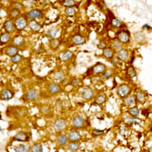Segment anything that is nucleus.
Here are the masks:
<instances>
[{"instance_id":"nucleus-36","label":"nucleus","mask_w":152,"mask_h":152,"mask_svg":"<svg viewBox=\"0 0 152 152\" xmlns=\"http://www.w3.org/2000/svg\"><path fill=\"white\" fill-rule=\"evenodd\" d=\"M59 40H56V39H53L50 41V46L51 48L56 49V47H59Z\"/></svg>"},{"instance_id":"nucleus-20","label":"nucleus","mask_w":152,"mask_h":152,"mask_svg":"<svg viewBox=\"0 0 152 152\" xmlns=\"http://www.w3.org/2000/svg\"><path fill=\"white\" fill-rule=\"evenodd\" d=\"M28 26H29V28L34 31H40V28H41V26H40V24H38L35 20H31L29 22V24H28Z\"/></svg>"},{"instance_id":"nucleus-31","label":"nucleus","mask_w":152,"mask_h":152,"mask_svg":"<svg viewBox=\"0 0 152 152\" xmlns=\"http://www.w3.org/2000/svg\"><path fill=\"white\" fill-rule=\"evenodd\" d=\"M76 9L75 7H67L65 10V12H66V15L67 16H73L75 15V13L76 12Z\"/></svg>"},{"instance_id":"nucleus-23","label":"nucleus","mask_w":152,"mask_h":152,"mask_svg":"<svg viewBox=\"0 0 152 152\" xmlns=\"http://www.w3.org/2000/svg\"><path fill=\"white\" fill-rule=\"evenodd\" d=\"M10 40V34L8 33H2L0 35V44H5Z\"/></svg>"},{"instance_id":"nucleus-12","label":"nucleus","mask_w":152,"mask_h":152,"mask_svg":"<svg viewBox=\"0 0 152 152\" xmlns=\"http://www.w3.org/2000/svg\"><path fill=\"white\" fill-rule=\"evenodd\" d=\"M92 71H93L94 72L97 73V74L104 73V72L106 71L105 65L103 64V63H100V62H98V63H97V64L92 68Z\"/></svg>"},{"instance_id":"nucleus-43","label":"nucleus","mask_w":152,"mask_h":152,"mask_svg":"<svg viewBox=\"0 0 152 152\" xmlns=\"http://www.w3.org/2000/svg\"><path fill=\"white\" fill-rule=\"evenodd\" d=\"M20 13V11L17 10V9H14L12 11V12H11V15L12 16V17H15V16H17Z\"/></svg>"},{"instance_id":"nucleus-34","label":"nucleus","mask_w":152,"mask_h":152,"mask_svg":"<svg viewBox=\"0 0 152 152\" xmlns=\"http://www.w3.org/2000/svg\"><path fill=\"white\" fill-rule=\"evenodd\" d=\"M129 113L133 117H136L139 115V110L137 108V107H132L129 110Z\"/></svg>"},{"instance_id":"nucleus-29","label":"nucleus","mask_w":152,"mask_h":152,"mask_svg":"<svg viewBox=\"0 0 152 152\" xmlns=\"http://www.w3.org/2000/svg\"><path fill=\"white\" fill-rule=\"evenodd\" d=\"M68 148L71 151H78L79 149V145H78V143H76V142H70L68 145Z\"/></svg>"},{"instance_id":"nucleus-19","label":"nucleus","mask_w":152,"mask_h":152,"mask_svg":"<svg viewBox=\"0 0 152 152\" xmlns=\"http://www.w3.org/2000/svg\"><path fill=\"white\" fill-rule=\"evenodd\" d=\"M72 41L76 45H80V44H82V43H85V37H83L81 35L76 34L72 37Z\"/></svg>"},{"instance_id":"nucleus-35","label":"nucleus","mask_w":152,"mask_h":152,"mask_svg":"<svg viewBox=\"0 0 152 152\" xmlns=\"http://www.w3.org/2000/svg\"><path fill=\"white\" fill-rule=\"evenodd\" d=\"M23 59H24V57H23L22 56L18 55L17 54V55L12 56V58H11V60H12V62H14V63H18V62H21V61L23 60Z\"/></svg>"},{"instance_id":"nucleus-32","label":"nucleus","mask_w":152,"mask_h":152,"mask_svg":"<svg viewBox=\"0 0 152 152\" xmlns=\"http://www.w3.org/2000/svg\"><path fill=\"white\" fill-rule=\"evenodd\" d=\"M127 75L129 77V78H134L135 75H136V72H135V69L132 66H130L128 69H127Z\"/></svg>"},{"instance_id":"nucleus-39","label":"nucleus","mask_w":152,"mask_h":152,"mask_svg":"<svg viewBox=\"0 0 152 152\" xmlns=\"http://www.w3.org/2000/svg\"><path fill=\"white\" fill-rule=\"evenodd\" d=\"M112 76V72H111L110 71H109V70H107V71H105L104 73H103L102 75V78L103 79H108V78H110Z\"/></svg>"},{"instance_id":"nucleus-33","label":"nucleus","mask_w":152,"mask_h":152,"mask_svg":"<svg viewBox=\"0 0 152 152\" xmlns=\"http://www.w3.org/2000/svg\"><path fill=\"white\" fill-rule=\"evenodd\" d=\"M136 99L138 102H144L145 100V94L142 91H138L136 93Z\"/></svg>"},{"instance_id":"nucleus-9","label":"nucleus","mask_w":152,"mask_h":152,"mask_svg":"<svg viewBox=\"0 0 152 152\" xmlns=\"http://www.w3.org/2000/svg\"><path fill=\"white\" fill-rule=\"evenodd\" d=\"M117 56L118 59L119 60L123 61V62H125L127 59H129V51L126 49H121L119 50L117 53Z\"/></svg>"},{"instance_id":"nucleus-14","label":"nucleus","mask_w":152,"mask_h":152,"mask_svg":"<svg viewBox=\"0 0 152 152\" xmlns=\"http://www.w3.org/2000/svg\"><path fill=\"white\" fill-rule=\"evenodd\" d=\"M42 15V12L38 9H34V10H31V12H28V18L31 19V20H34V19L40 17Z\"/></svg>"},{"instance_id":"nucleus-3","label":"nucleus","mask_w":152,"mask_h":152,"mask_svg":"<svg viewBox=\"0 0 152 152\" xmlns=\"http://www.w3.org/2000/svg\"><path fill=\"white\" fill-rule=\"evenodd\" d=\"M117 40L120 43H127L130 40V34L128 31H121L118 33L117 34Z\"/></svg>"},{"instance_id":"nucleus-49","label":"nucleus","mask_w":152,"mask_h":152,"mask_svg":"<svg viewBox=\"0 0 152 152\" xmlns=\"http://www.w3.org/2000/svg\"><path fill=\"white\" fill-rule=\"evenodd\" d=\"M1 130H2V128H1V127H0V131H1Z\"/></svg>"},{"instance_id":"nucleus-26","label":"nucleus","mask_w":152,"mask_h":152,"mask_svg":"<svg viewBox=\"0 0 152 152\" xmlns=\"http://www.w3.org/2000/svg\"><path fill=\"white\" fill-rule=\"evenodd\" d=\"M43 145L40 143L35 144V145H32L31 148V152H43Z\"/></svg>"},{"instance_id":"nucleus-42","label":"nucleus","mask_w":152,"mask_h":152,"mask_svg":"<svg viewBox=\"0 0 152 152\" xmlns=\"http://www.w3.org/2000/svg\"><path fill=\"white\" fill-rule=\"evenodd\" d=\"M41 112L44 114L48 113L50 112V108H49L48 106H43V107H42Z\"/></svg>"},{"instance_id":"nucleus-21","label":"nucleus","mask_w":152,"mask_h":152,"mask_svg":"<svg viewBox=\"0 0 152 152\" xmlns=\"http://www.w3.org/2000/svg\"><path fill=\"white\" fill-rule=\"evenodd\" d=\"M103 56L106 59H111L113 56V50L111 47H106L103 51Z\"/></svg>"},{"instance_id":"nucleus-15","label":"nucleus","mask_w":152,"mask_h":152,"mask_svg":"<svg viewBox=\"0 0 152 152\" xmlns=\"http://www.w3.org/2000/svg\"><path fill=\"white\" fill-rule=\"evenodd\" d=\"M3 28L6 31V32H7L8 34L12 33V31H14L15 29L14 24H13L12 21H11V20H8V21H6L5 23H4Z\"/></svg>"},{"instance_id":"nucleus-25","label":"nucleus","mask_w":152,"mask_h":152,"mask_svg":"<svg viewBox=\"0 0 152 152\" xmlns=\"http://www.w3.org/2000/svg\"><path fill=\"white\" fill-rule=\"evenodd\" d=\"M73 56V53L72 52V51H69V50H68V51H66V52H64L61 55V59H62V61H67L69 60V59H70Z\"/></svg>"},{"instance_id":"nucleus-28","label":"nucleus","mask_w":152,"mask_h":152,"mask_svg":"<svg viewBox=\"0 0 152 152\" xmlns=\"http://www.w3.org/2000/svg\"><path fill=\"white\" fill-rule=\"evenodd\" d=\"M59 34V31L57 29H55V28H53V29H50V31L47 32V37L50 38H55Z\"/></svg>"},{"instance_id":"nucleus-13","label":"nucleus","mask_w":152,"mask_h":152,"mask_svg":"<svg viewBox=\"0 0 152 152\" xmlns=\"http://www.w3.org/2000/svg\"><path fill=\"white\" fill-rule=\"evenodd\" d=\"M48 91L50 94H56L61 91V87L59 85L55 83L50 84L48 87Z\"/></svg>"},{"instance_id":"nucleus-27","label":"nucleus","mask_w":152,"mask_h":152,"mask_svg":"<svg viewBox=\"0 0 152 152\" xmlns=\"http://www.w3.org/2000/svg\"><path fill=\"white\" fill-rule=\"evenodd\" d=\"M106 95L104 93H100L99 94V95L96 98V100H95V103L97 104H103L106 101Z\"/></svg>"},{"instance_id":"nucleus-10","label":"nucleus","mask_w":152,"mask_h":152,"mask_svg":"<svg viewBox=\"0 0 152 152\" xmlns=\"http://www.w3.org/2000/svg\"><path fill=\"white\" fill-rule=\"evenodd\" d=\"M81 135L78 131H72L68 135V139L71 142H77L81 139Z\"/></svg>"},{"instance_id":"nucleus-45","label":"nucleus","mask_w":152,"mask_h":152,"mask_svg":"<svg viewBox=\"0 0 152 152\" xmlns=\"http://www.w3.org/2000/svg\"><path fill=\"white\" fill-rule=\"evenodd\" d=\"M14 7H15V9L20 11V9H22L23 5H21V3H18V2H15V4H14Z\"/></svg>"},{"instance_id":"nucleus-22","label":"nucleus","mask_w":152,"mask_h":152,"mask_svg":"<svg viewBox=\"0 0 152 152\" xmlns=\"http://www.w3.org/2000/svg\"><path fill=\"white\" fill-rule=\"evenodd\" d=\"M124 103L128 107L134 105L135 104V99H134L133 95H127L126 97H124Z\"/></svg>"},{"instance_id":"nucleus-47","label":"nucleus","mask_w":152,"mask_h":152,"mask_svg":"<svg viewBox=\"0 0 152 152\" xmlns=\"http://www.w3.org/2000/svg\"><path fill=\"white\" fill-rule=\"evenodd\" d=\"M151 29V26L150 25H148V24H145L144 26H142V29Z\"/></svg>"},{"instance_id":"nucleus-6","label":"nucleus","mask_w":152,"mask_h":152,"mask_svg":"<svg viewBox=\"0 0 152 152\" xmlns=\"http://www.w3.org/2000/svg\"><path fill=\"white\" fill-rule=\"evenodd\" d=\"M130 92L129 87L127 85H122L117 89V94L119 97H126Z\"/></svg>"},{"instance_id":"nucleus-17","label":"nucleus","mask_w":152,"mask_h":152,"mask_svg":"<svg viewBox=\"0 0 152 152\" xmlns=\"http://www.w3.org/2000/svg\"><path fill=\"white\" fill-rule=\"evenodd\" d=\"M15 152H30L31 148L28 145H19L15 148Z\"/></svg>"},{"instance_id":"nucleus-24","label":"nucleus","mask_w":152,"mask_h":152,"mask_svg":"<svg viewBox=\"0 0 152 152\" xmlns=\"http://www.w3.org/2000/svg\"><path fill=\"white\" fill-rule=\"evenodd\" d=\"M57 142H58V145H60V146H64L67 144L68 142V137L66 135H62L58 138L57 139Z\"/></svg>"},{"instance_id":"nucleus-44","label":"nucleus","mask_w":152,"mask_h":152,"mask_svg":"<svg viewBox=\"0 0 152 152\" xmlns=\"http://www.w3.org/2000/svg\"><path fill=\"white\" fill-rule=\"evenodd\" d=\"M106 47H107V44H106L105 42L102 41L97 44V47H98L99 49H105Z\"/></svg>"},{"instance_id":"nucleus-11","label":"nucleus","mask_w":152,"mask_h":152,"mask_svg":"<svg viewBox=\"0 0 152 152\" xmlns=\"http://www.w3.org/2000/svg\"><path fill=\"white\" fill-rule=\"evenodd\" d=\"M39 96V93L37 90L35 89H31V90H29L25 94V97H26V99L28 100H33L37 99Z\"/></svg>"},{"instance_id":"nucleus-38","label":"nucleus","mask_w":152,"mask_h":152,"mask_svg":"<svg viewBox=\"0 0 152 152\" xmlns=\"http://www.w3.org/2000/svg\"><path fill=\"white\" fill-rule=\"evenodd\" d=\"M104 133V130L97 129H94L92 132V135L93 136H99V135H103Z\"/></svg>"},{"instance_id":"nucleus-18","label":"nucleus","mask_w":152,"mask_h":152,"mask_svg":"<svg viewBox=\"0 0 152 152\" xmlns=\"http://www.w3.org/2000/svg\"><path fill=\"white\" fill-rule=\"evenodd\" d=\"M18 52V50L17 47H13V46L9 47L5 50V53L9 56H14L17 55Z\"/></svg>"},{"instance_id":"nucleus-4","label":"nucleus","mask_w":152,"mask_h":152,"mask_svg":"<svg viewBox=\"0 0 152 152\" xmlns=\"http://www.w3.org/2000/svg\"><path fill=\"white\" fill-rule=\"evenodd\" d=\"M55 130L58 132H61L66 128V121L64 119H58L54 124Z\"/></svg>"},{"instance_id":"nucleus-1","label":"nucleus","mask_w":152,"mask_h":152,"mask_svg":"<svg viewBox=\"0 0 152 152\" xmlns=\"http://www.w3.org/2000/svg\"><path fill=\"white\" fill-rule=\"evenodd\" d=\"M27 20L23 17H19L15 21L14 27L18 31H22L27 27Z\"/></svg>"},{"instance_id":"nucleus-5","label":"nucleus","mask_w":152,"mask_h":152,"mask_svg":"<svg viewBox=\"0 0 152 152\" xmlns=\"http://www.w3.org/2000/svg\"><path fill=\"white\" fill-rule=\"evenodd\" d=\"M81 97L85 100H90L94 97V91L90 87H85L81 92Z\"/></svg>"},{"instance_id":"nucleus-7","label":"nucleus","mask_w":152,"mask_h":152,"mask_svg":"<svg viewBox=\"0 0 152 152\" xmlns=\"http://www.w3.org/2000/svg\"><path fill=\"white\" fill-rule=\"evenodd\" d=\"M14 97V93L9 89H4L0 93V99L2 100H8Z\"/></svg>"},{"instance_id":"nucleus-2","label":"nucleus","mask_w":152,"mask_h":152,"mask_svg":"<svg viewBox=\"0 0 152 152\" xmlns=\"http://www.w3.org/2000/svg\"><path fill=\"white\" fill-rule=\"evenodd\" d=\"M30 135L28 133L24 132H19L13 137V140L18 141V142H28L30 140Z\"/></svg>"},{"instance_id":"nucleus-40","label":"nucleus","mask_w":152,"mask_h":152,"mask_svg":"<svg viewBox=\"0 0 152 152\" xmlns=\"http://www.w3.org/2000/svg\"><path fill=\"white\" fill-rule=\"evenodd\" d=\"M54 76H55V78L56 80H62L63 78H64L65 75L64 73L61 72H58L56 73Z\"/></svg>"},{"instance_id":"nucleus-16","label":"nucleus","mask_w":152,"mask_h":152,"mask_svg":"<svg viewBox=\"0 0 152 152\" xmlns=\"http://www.w3.org/2000/svg\"><path fill=\"white\" fill-rule=\"evenodd\" d=\"M13 44H14L15 46H16V47H21V46L24 45V41H25V40H24V38L22 36H21V35H18V36L15 37L14 38H13Z\"/></svg>"},{"instance_id":"nucleus-46","label":"nucleus","mask_w":152,"mask_h":152,"mask_svg":"<svg viewBox=\"0 0 152 152\" xmlns=\"http://www.w3.org/2000/svg\"><path fill=\"white\" fill-rule=\"evenodd\" d=\"M71 84L73 85V86H77V85H79V81H78V79H74L72 81Z\"/></svg>"},{"instance_id":"nucleus-41","label":"nucleus","mask_w":152,"mask_h":152,"mask_svg":"<svg viewBox=\"0 0 152 152\" xmlns=\"http://www.w3.org/2000/svg\"><path fill=\"white\" fill-rule=\"evenodd\" d=\"M113 47L115 49H119L122 47V43L118 40H114L113 42Z\"/></svg>"},{"instance_id":"nucleus-30","label":"nucleus","mask_w":152,"mask_h":152,"mask_svg":"<svg viewBox=\"0 0 152 152\" xmlns=\"http://www.w3.org/2000/svg\"><path fill=\"white\" fill-rule=\"evenodd\" d=\"M110 24H111V26L113 27L114 28H118L121 26L122 23L121 21H119V19L116 18H113L111 19Z\"/></svg>"},{"instance_id":"nucleus-48","label":"nucleus","mask_w":152,"mask_h":152,"mask_svg":"<svg viewBox=\"0 0 152 152\" xmlns=\"http://www.w3.org/2000/svg\"><path fill=\"white\" fill-rule=\"evenodd\" d=\"M1 11H2V9H1V8H0V13H1Z\"/></svg>"},{"instance_id":"nucleus-37","label":"nucleus","mask_w":152,"mask_h":152,"mask_svg":"<svg viewBox=\"0 0 152 152\" xmlns=\"http://www.w3.org/2000/svg\"><path fill=\"white\" fill-rule=\"evenodd\" d=\"M75 2L73 0H66V1L62 2V5L67 6V7H72L75 5Z\"/></svg>"},{"instance_id":"nucleus-8","label":"nucleus","mask_w":152,"mask_h":152,"mask_svg":"<svg viewBox=\"0 0 152 152\" xmlns=\"http://www.w3.org/2000/svg\"><path fill=\"white\" fill-rule=\"evenodd\" d=\"M85 124V121L84 119H82V117L79 116H75L74 119H72V126L73 127L76 129H81L84 126Z\"/></svg>"}]
</instances>
